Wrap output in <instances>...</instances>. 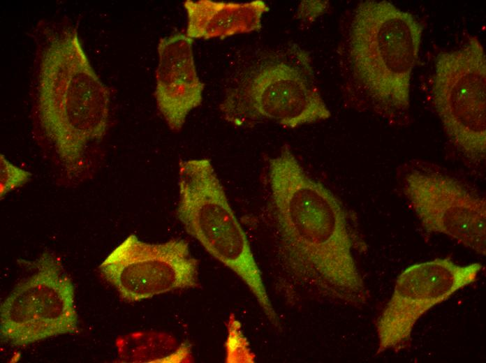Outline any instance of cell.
<instances>
[{"mask_svg": "<svg viewBox=\"0 0 486 363\" xmlns=\"http://www.w3.org/2000/svg\"><path fill=\"white\" fill-rule=\"evenodd\" d=\"M268 179L283 281L314 297L365 304L369 293L355 251L366 246L341 201L307 172L286 145L270 160Z\"/></svg>", "mask_w": 486, "mask_h": 363, "instance_id": "1", "label": "cell"}, {"mask_svg": "<svg viewBox=\"0 0 486 363\" xmlns=\"http://www.w3.org/2000/svg\"><path fill=\"white\" fill-rule=\"evenodd\" d=\"M111 92L93 68L75 29L54 36L43 50L38 110L42 128L66 165L105 135Z\"/></svg>", "mask_w": 486, "mask_h": 363, "instance_id": "2", "label": "cell"}, {"mask_svg": "<svg viewBox=\"0 0 486 363\" xmlns=\"http://www.w3.org/2000/svg\"><path fill=\"white\" fill-rule=\"evenodd\" d=\"M423 25L387 1H364L354 10L347 39L351 74L373 110L392 122L405 120Z\"/></svg>", "mask_w": 486, "mask_h": 363, "instance_id": "3", "label": "cell"}, {"mask_svg": "<svg viewBox=\"0 0 486 363\" xmlns=\"http://www.w3.org/2000/svg\"><path fill=\"white\" fill-rule=\"evenodd\" d=\"M176 216L188 234L247 286L274 327L280 319L264 284L246 235L211 161H181Z\"/></svg>", "mask_w": 486, "mask_h": 363, "instance_id": "4", "label": "cell"}, {"mask_svg": "<svg viewBox=\"0 0 486 363\" xmlns=\"http://www.w3.org/2000/svg\"><path fill=\"white\" fill-rule=\"evenodd\" d=\"M235 126L270 120L285 128L328 119L330 111L314 84L309 59L301 50L267 61L228 92L220 105Z\"/></svg>", "mask_w": 486, "mask_h": 363, "instance_id": "5", "label": "cell"}, {"mask_svg": "<svg viewBox=\"0 0 486 363\" xmlns=\"http://www.w3.org/2000/svg\"><path fill=\"white\" fill-rule=\"evenodd\" d=\"M432 98L456 149L470 162L483 163L486 154V57L476 36L437 54Z\"/></svg>", "mask_w": 486, "mask_h": 363, "instance_id": "6", "label": "cell"}, {"mask_svg": "<svg viewBox=\"0 0 486 363\" xmlns=\"http://www.w3.org/2000/svg\"><path fill=\"white\" fill-rule=\"evenodd\" d=\"M34 265V273L0 306L1 339L14 346L73 334L78 327L74 285L60 262L46 252Z\"/></svg>", "mask_w": 486, "mask_h": 363, "instance_id": "7", "label": "cell"}, {"mask_svg": "<svg viewBox=\"0 0 486 363\" xmlns=\"http://www.w3.org/2000/svg\"><path fill=\"white\" fill-rule=\"evenodd\" d=\"M483 269L478 262L459 265L436 258L406 268L376 323L377 354L409 348L418 320L434 306L473 283Z\"/></svg>", "mask_w": 486, "mask_h": 363, "instance_id": "8", "label": "cell"}, {"mask_svg": "<svg viewBox=\"0 0 486 363\" xmlns=\"http://www.w3.org/2000/svg\"><path fill=\"white\" fill-rule=\"evenodd\" d=\"M99 270L129 302L199 286L198 262L182 239L148 243L130 235L108 255Z\"/></svg>", "mask_w": 486, "mask_h": 363, "instance_id": "9", "label": "cell"}, {"mask_svg": "<svg viewBox=\"0 0 486 363\" xmlns=\"http://www.w3.org/2000/svg\"><path fill=\"white\" fill-rule=\"evenodd\" d=\"M403 191L427 232L445 235L485 255L486 201L482 195L457 178L425 165L406 173Z\"/></svg>", "mask_w": 486, "mask_h": 363, "instance_id": "10", "label": "cell"}, {"mask_svg": "<svg viewBox=\"0 0 486 363\" xmlns=\"http://www.w3.org/2000/svg\"><path fill=\"white\" fill-rule=\"evenodd\" d=\"M193 39L174 34L159 40L154 96L169 128L179 132L189 112L202 101L204 84L196 71Z\"/></svg>", "mask_w": 486, "mask_h": 363, "instance_id": "11", "label": "cell"}, {"mask_svg": "<svg viewBox=\"0 0 486 363\" xmlns=\"http://www.w3.org/2000/svg\"><path fill=\"white\" fill-rule=\"evenodd\" d=\"M187 17L185 34L190 38L223 39L241 34L258 31L263 15L270 8L262 0L224 2L186 0Z\"/></svg>", "mask_w": 486, "mask_h": 363, "instance_id": "12", "label": "cell"}, {"mask_svg": "<svg viewBox=\"0 0 486 363\" xmlns=\"http://www.w3.org/2000/svg\"><path fill=\"white\" fill-rule=\"evenodd\" d=\"M116 348L122 362H189L191 352L187 343H178L171 335L138 332L118 338Z\"/></svg>", "mask_w": 486, "mask_h": 363, "instance_id": "13", "label": "cell"}, {"mask_svg": "<svg viewBox=\"0 0 486 363\" xmlns=\"http://www.w3.org/2000/svg\"><path fill=\"white\" fill-rule=\"evenodd\" d=\"M31 174L10 163L1 154V197L30 178Z\"/></svg>", "mask_w": 486, "mask_h": 363, "instance_id": "14", "label": "cell"}]
</instances>
